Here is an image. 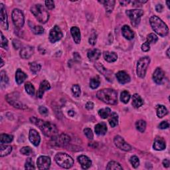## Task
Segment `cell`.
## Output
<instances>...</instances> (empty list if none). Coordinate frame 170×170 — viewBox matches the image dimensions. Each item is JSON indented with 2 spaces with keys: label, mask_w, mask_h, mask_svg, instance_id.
I'll list each match as a JSON object with an SVG mask.
<instances>
[{
  "label": "cell",
  "mask_w": 170,
  "mask_h": 170,
  "mask_svg": "<svg viewBox=\"0 0 170 170\" xmlns=\"http://www.w3.org/2000/svg\"><path fill=\"white\" fill-rule=\"evenodd\" d=\"M130 99V94L128 93V91L124 90L122 92L120 95V100L124 103V104H127L128 103V102Z\"/></svg>",
  "instance_id": "cell-42"
},
{
  "label": "cell",
  "mask_w": 170,
  "mask_h": 170,
  "mask_svg": "<svg viewBox=\"0 0 170 170\" xmlns=\"http://www.w3.org/2000/svg\"><path fill=\"white\" fill-rule=\"evenodd\" d=\"M34 53V48L31 46L23 47L20 51V56L22 59H27L33 55Z\"/></svg>",
  "instance_id": "cell-20"
},
{
  "label": "cell",
  "mask_w": 170,
  "mask_h": 170,
  "mask_svg": "<svg viewBox=\"0 0 170 170\" xmlns=\"http://www.w3.org/2000/svg\"><path fill=\"white\" fill-rule=\"evenodd\" d=\"M25 89L27 92V93L28 94H30L31 96H33L35 94V87L33 86V85L31 83V82H27L25 85Z\"/></svg>",
  "instance_id": "cell-41"
},
{
  "label": "cell",
  "mask_w": 170,
  "mask_h": 170,
  "mask_svg": "<svg viewBox=\"0 0 170 170\" xmlns=\"http://www.w3.org/2000/svg\"><path fill=\"white\" fill-rule=\"evenodd\" d=\"M30 121L31 123L37 126L46 136H54L58 133V129L55 124L35 117L31 118Z\"/></svg>",
  "instance_id": "cell-1"
},
{
  "label": "cell",
  "mask_w": 170,
  "mask_h": 170,
  "mask_svg": "<svg viewBox=\"0 0 170 170\" xmlns=\"http://www.w3.org/2000/svg\"><path fill=\"white\" fill-rule=\"evenodd\" d=\"M62 36L63 34L62 33L61 28L59 26L55 25L50 31L49 37H49V41L52 43H55V42L61 40Z\"/></svg>",
  "instance_id": "cell-10"
},
{
  "label": "cell",
  "mask_w": 170,
  "mask_h": 170,
  "mask_svg": "<svg viewBox=\"0 0 170 170\" xmlns=\"http://www.w3.org/2000/svg\"><path fill=\"white\" fill-rule=\"evenodd\" d=\"M108 122L112 128H114L115 126L118 125V115L116 113H110V116H108Z\"/></svg>",
  "instance_id": "cell-31"
},
{
  "label": "cell",
  "mask_w": 170,
  "mask_h": 170,
  "mask_svg": "<svg viewBox=\"0 0 170 170\" xmlns=\"http://www.w3.org/2000/svg\"><path fill=\"white\" fill-rule=\"evenodd\" d=\"M163 165L165 168H168L169 166V161L168 159H165L163 161Z\"/></svg>",
  "instance_id": "cell-59"
},
{
  "label": "cell",
  "mask_w": 170,
  "mask_h": 170,
  "mask_svg": "<svg viewBox=\"0 0 170 170\" xmlns=\"http://www.w3.org/2000/svg\"><path fill=\"white\" fill-rule=\"evenodd\" d=\"M166 142L162 138H156L154 141V143L153 145V148L155 150L157 151H162L166 148Z\"/></svg>",
  "instance_id": "cell-25"
},
{
  "label": "cell",
  "mask_w": 170,
  "mask_h": 170,
  "mask_svg": "<svg viewBox=\"0 0 170 170\" xmlns=\"http://www.w3.org/2000/svg\"><path fill=\"white\" fill-rule=\"evenodd\" d=\"M126 13L130 19L132 26L136 27L140 23L141 17L144 15V11L142 9H130L126 11Z\"/></svg>",
  "instance_id": "cell-6"
},
{
  "label": "cell",
  "mask_w": 170,
  "mask_h": 170,
  "mask_svg": "<svg viewBox=\"0 0 170 170\" xmlns=\"http://www.w3.org/2000/svg\"><path fill=\"white\" fill-rule=\"evenodd\" d=\"M29 139L30 142L35 145V146H38L40 143L41 137L40 135L37 132V131L31 129L30 131V135H29Z\"/></svg>",
  "instance_id": "cell-16"
},
{
  "label": "cell",
  "mask_w": 170,
  "mask_h": 170,
  "mask_svg": "<svg viewBox=\"0 0 170 170\" xmlns=\"http://www.w3.org/2000/svg\"><path fill=\"white\" fill-rule=\"evenodd\" d=\"M168 113V111L166 106L163 105H159L157 108V116L159 118H162L164 116L167 115Z\"/></svg>",
  "instance_id": "cell-35"
},
{
  "label": "cell",
  "mask_w": 170,
  "mask_h": 170,
  "mask_svg": "<svg viewBox=\"0 0 170 170\" xmlns=\"http://www.w3.org/2000/svg\"><path fill=\"white\" fill-rule=\"evenodd\" d=\"M163 9V7L162 4H158L156 6H155V10L158 12H162Z\"/></svg>",
  "instance_id": "cell-58"
},
{
  "label": "cell",
  "mask_w": 170,
  "mask_h": 170,
  "mask_svg": "<svg viewBox=\"0 0 170 170\" xmlns=\"http://www.w3.org/2000/svg\"><path fill=\"white\" fill-rule=\"evenodd\" d=\"M97 98L104 103L114 105L118 103V94L117 93L112 89H104L98 91Z\"/></svg>",
  "instance_id": "cell-2"
},
{
  "label": "cell",
  "mask_w": 170,
  "mask_h": 170,
  "mask_svg": "<svg viewBox=\"0 0 170 170\" xmlns=\"http://www.w3.org/2000/svg\"><path fill=\"white\" fill-rule=\"evenodd\" d=\"M27 75L21 69H17L16 73V81L18 85H21L27 79Z\"/></svg>",
  "instance_id": "cell-29"
},
{
  "label": "cell",
  "mask_w": 170,
  "mask_h": 170,
  "mask_svg": "<svg viewBox=\"0 0 170 170\" xmlns=\"http://www.w3.org/2000/svg\"><path fill=\"white\" fill-rule=\"evenodd\" d=\"M12 151V146L9 145H4L1 144L0 145V156L4 157L9 155Z\"/></svg>",
  "instance_id": "cell-28"
},
{
  "label": "cell",
  "mask_w": 170,
  "mask_h": 170,
  "mask_svg": "<svg viewBox=\"0 0 170 170\" xmlns=\"http://www.w3.org/2000/svg\"><path fill=\"white\" fill-rule=\"evenodd\" d=\"M164 77H165V72H163V71L161 69V68H157L153 74L154 81L156 84L160 85L162 84Z\"/></svg>",
  "instance_id": "cell-17"
},
{
  "label": "cell",
  "mask_w": 170,
  "mask_h": 170,
  "mask_svg": "<svg viewBox=\"0 0 170 170\" xmlns=\"http://www.w3.org/2000/svg\"><path fill=\"white\" fill-rule=\"evenodd\" d=\"M144 104V100L138 94H134L132 96V105L134 108H138Z\"/></svg>",
  "instance_id": "cell-30"
},
{
  "label": "cell",
  "mask_w": 170,
  "mask_h": 170,
  "mask_svg": "<svg viewBox=\"0 0 170 170\" xmlns=\"http://www.w3.org/2000/svg\"><path fill=\"white\" fill-rule=\"evenodd\" d=\"M136 128L139 132L143 133L145 130V128H146V122L144 120H140L136 123Z\"/></svg>",
  "instance_id": "cell-36"
},
{
  "label": "cell",
  "mask_w": 170,
  "mask_h": 170,
  "mask_svg": "<svg viewBox=\"0 0 170 170\" xmlns=\"http://www.w3.org/2000/svg\"><path fill=\"white\" fill-rule=\"evenodd\" d=\"M141 48H142V50L144 52H148L149 51L150 49V44L149 43H148L147 41H145L144 44H142V47H141Z\"/></svg>",
  "instance_id": "cell-53"
},
{
  "label": "cell",
  "mask_w": 170,
  "mask_h": 170,
  "mask_svg": "<svg viewBox=\"0 0 170 170\" xmlns=\"http://www.w3.org/2000/svg\"><path fill=\"white\" fill-rule=\"evenodd\" d=\"M169 48H168V49L167 50V52H166V54H167L168 58H169Z\"/></svg>",
  "instance_id": "cell-62"
},
{
  "label": "cell",
  "mask_w": 170,
  "mask_h": 170,
  "mask_svg": "<svg viewBox=\"0 0 170 170\" xmlns=\"http://www.w3.org/2000/svg\"><path fill=\"white\" fill-rule=\"evenodd\" d=\"M84 133L85 134V136H86V138H88L89 140H93L94 135L93 133V131H92L91 129L90 128H85L84 130Z\"/></svg>",
  "instance_id": "cell-49"
},
{
  "label": "cell",
  "mask_w": 170,
  "mask_h": 170,
  "mask_svg": "<svg viewBox=\"0 0 170 170\" xmlns=\"http://www.w3.org/2000/svg\"><path fill=\"white\" fill-rule=\"evenodd\" d=\"M130 163L134 168H137L140 166V160L136 155H133L130 158Z\"/></svg>",
  "instance_id": "cell-44"
},
{
  "label": "cell",
  "mask_w": 170,
  "mask_h": 170,
  "mask_svg": "<svg viewBox=\"0 0 170 170\" xmlns=\"http://www.w3.org/2000/svg\"><path fill=\"white\" fill-rule=\"evenodd\" d=\"M30 66L31 71L33 74H37V72L40 71L41 69V66L39 64V63H37L35 62L30 63Z\"/></svg>",
  "instance_id": "cell-40"
},
{
  "label": "cell",
  "mask_w": 170,
  "mask_h": 170,
  "mask_svg": "<svg viewBox=\"0 0 170 170\" xmlns=\"http://www.w3.org/2000/svg\"><path fill=\"white\" fill-rule=\"evenodd\" d=\"M158 40V36L154 33H150L147 36V42L149 44L151 43H155Z\"/></svg>",
  "instance_id": "cell-43"
},
{
  "label": "cell",
  "mask_w": 170,
  "mask_h": 170,
  "mask_svg": "<svg viewBox=\"0 0 170 170\" xmlns=\"http://www.w3.org/2000/svg\"><path fill=\"white\" fill-rule=\"evenodd\" d=\"M99 2L104 5L106 12L108 13H112V11H113L116 3L115 1H113V0H112V1H99Z\"/></svg>",
  "instance_id": "cell-32"
},
{
  "label": "cell",
  "mask_w": 170,
  "mask_h": 170,
  "mask_svg": "<svg viewBox=\"0 0 170 170\" xmlns=\"http://www.w3.org/2000/svg\"><path fill=\"white\" fill-rule=\"evenodd\" d=\"M169 124L168 122H166V121H163V122L160 123V124L159 125V128L160 129H162V130H164V129H167L169 128Z\"/></svg>",
  "instance_id": "cell-55"
},
{
  "label": "cell",
  "mask_w": 170,
  "mask_h": 170,
  "mask_svg": "<svg viewBox=\"0 0 170 170\" xmlns=\"http://www.w3.org/2000/svg\"><path fill=\"white\" fill-rule=\"evenodd\" d=\"M72 92L75 97H79L80 95V88L78 85H74L72 87Z\"/></svg>",
  "instance_id": "cell-46"
},
{
  "label": "cell",
  "mask_w": 170,
  "mask_h": 170,
  "mask_svg": "<svg viewBox=\"0 0 170 170\" xmlns=\"http://www.w3.org/2000/svg\"><path fill=\"white\" fill-rule=\"evenodd\" d=\"M106 169H114V170H118L123 169L122 167L120 166V164L118 162H114V161H111L110 162L107 166H106Z\"/></svg>",
  "instance_id": "cell-37"
},
{
  "label": "cell",
  "mask_w": 170,
  "mask_h": 170,
  "mask_svg": "<svg viewBox=\"0 0 170 170\" xmlns=\"http://www.w3.org/2000/svg\"><path fill=\"white\" fill-rule=\"evenodd\" d=\"M111 113V110L109 108H102L99 110V114L102 118L106 119L107 118L110 116Z\"/></svg>",
  "instance_id": "cell-39"
},
{
  "label": "cell",
  "mask_w": 170,
  "mask_h": 170,
  "mask_svg": "<svg viewBox=\"0 0 170 170\" xmlns=\"http://www.w3.org/2000/svg\"><path fill=\"white\" fill-rule=\"evenodd\" d=\"M53 140L55 145L61 146V145H65L69 144L71 138L68 135L62 134L60 136H54V137H53Z\"/></svg>",
  "instance_id": "cell-13"
},
{
  "label": "cell",
  "mask_w": 170,
  "mask_h": 170,
  "mask_svg": "<svg viewBox=\"0 0 170 170\" xmlns=\"http://www.w3.org/2000/svg\"><path fill=\"white\" fill-rule=\"evenodd\" d=\"M130 2V1H122V2H120V3L122 5V6H126V5L128 4Z\"/></svg>",
  "instance_id": "cell-60"
},
{
  "label": "cell",
  "mask_w": 170,
  "mask_h": 170,
  "mask_svg": "<svg viewBox=\"0 0 170 170\" xmlns=\"http://www.w3.org/2000/svg\"><path fill=\"white\" fill-rule=\"evenodd\" d=\"M100 80L99 77L97 76L93 78L90 81V87L92 89H96L100 86Z\"/></svg>",
  "instance_id": "cell-38"
},
{
  "label": "cell",
  "mask_w": 170,
  "mask_h": 170,
  "mask_svg": "<svg viewBox=\"0 0 170 170\" xmlns=\"http://www.w3.org/2000/svg\"><path fill=\"white\" fill-rule=\"evenodd\" d=\"M13 23L16 27L21 28L25 23V17L23 13L19 9H14L12 12Z\"/></svg>",
  "instance_id": "cell-8"
},
{
  "label": "cell",
  "mask_w": 170,
  "mask_h": 170,
  "mask_svg": "<svg viewBox=\"0 0 170 170\" xmlns=\"http://www.w3.org/2000/svg\"><path fill=\"white\" fill-rule=\"evenodd\" d=\"M68 114H69V115L70 116H72H72H73L75 114V113L73 110H70V111H69V113H68Z\"/></svg>",
  "instance_id": "cell-61"
},
{
  "label": "cell",
  "mask_w": 170,
  "mask_h": 170,
  "mask_svg": "<svg viewBox=\"0 0 170 170\" xmlns=\"http://www.w3.org/2000/svg\"><path fill=\"white\" fill-rule=\"evenodd\" d=\"M9 82V79L6 73V72L4 71H2L1 72V83H2V86H3V85H6Z\"/></svg>",
  "instance_id": "cell-47"
},
{
  "label": "cell",
  "mask_w": 170,
  "mask_h": 170,
  "mask_svg": "<svg viewBox=\"0 0 170 170\" xmlns=\"http://www.w3.org/2000/svg\"><path fill=\"white\" fill-rule=\"evenodd\" d=\"M39 113L43 115V116H47L48 113V109L45 107V106H39Z\"/></svg>",
  "instance_id": "cell-52"
},
{
  "label": "cell",
  "mask_w": 170,
  "mask_h": 170,
  "mask_svg": "<svg viewBox=\"0 0 170 170\" xmlns=\"http://www.w3.org/2000/svg\"><path fill=\"white\" fill-rule=\"evenodd\" d=\"M150 25L152 30L161 37H166L169 33V28L161 19L154 16L149 19Z\"/></svg>",
  "instance_id": "cell-3"
},
{
  "label": "cell",
  "mask_w": 170,
  "mask_h": 170,
  "mask_svg": "<svg viewBox=\"0 0 170 170\" xmlns=\"http://www.w3.org/2000/svg\"><path fill=\"white\" fill-rule=\"evenodd\" d=\"M6 100L9 104H10L15 108L19 109H26L27 108V106L25 104H23L21 102H19L16 97H13L12 94H7L6 96Z\"/></svg>",
  "instance_id": "cell-14"
},
{
  "label": "cell",
  "mask_w": 170,
  "mask_h": 170,
  "mask_svg": "<svg viewBox=\"0 0 170 170\" xmlns=\"http://www.w3.org/2000/svg\"><path fill=\"white\" fill-rule=\"evenodd\" d=\"M1 47L3 48H6V49H7L8 47V41L7 39L3 36L2 33H1Z\"/></svg>",
  "instance_id": "cell-50"
},
{
  "label": "cell",
  "mask_w": 170,
  "mask_h": 170,
  "mask_svg": "<svg viewBox=\"0 0 170 170\" xmlns=\"http://www.w3.org/2000/svg\"><path fill=\"white\" fill-rule=\"evenodd\" d=\"M31 11L37 20L41 23H47L49 19V13L41 4H35L31 7Z\"/></svg>",
  "instance_id": "cell-4"
},
{
  "label": "cell",
  "mask_w": 170,
  "mask_h": 170,
  "mask_svg": "<svg viewBox=\"0 0 170 170\" xmlns=\"http://www.w3.org/2000/svg\"><path fill=\"white\" fill-rule=\"evenodd\" d=\"M45 6L48 9H53L55 8V3L53 1H45Z\"/></svg>",
  "instance_id": "cell-54"
},
{
  "label": "cell",
  "mask_w": 170,
  "mask_h": 170,
  "mask_svg": "<svg viewBox=\"0 0 170 170\" xmlns=\"http://www.w3.org/2000/svg\"><path fill=\"white\" fill-rule=\"evenodd\" d=\"M101 55V52L99 49L97 48H94V49H92L88 52V56L89 59L92 61H95L98 60Z\"/></svg>",
  "instance_id": "cell-26"
},
{
  "label": "cell",
  "mask_w": 170,
  "mask_h": 170,
  "mask_svg": "<svg viewBox=\"0 0 170 170\" xmlns=\"http://www.w3.org/2000/svg\"><path fill=\"white\" fill-rule=\"evenodd\" d=\"M116 76L117 78V80L120 84L124 85L126 83H128L130 81V76L127 72H126L125 71H119L116 73Z\"/></svg>",
  "instance_id": "cell-18"
},
{
  "label": "cell",
  "mask_w": 170,
  "mask_h": 170,
  "mask_svg": "<svg viewBox=\"0 0 170 170\" xmlns=\"http://www.w3.org/2000/svg\"><path fill=\"white\" fill-rule=\"evenodd\" d=\"M0 24L2 28L4 30H7L9 25L7 21V16L6 8L3 3H0Z\"/></svg>",
  "instance_id": "cell-11"
},
{
  "label": "cell",
  "mask_w": 170,
  "mask_h": 170,
  "mask_svg": "<svg viewBox=\"0 0 170 170\" xmlns=\"http://www.w3.org/2000/svg\"><path fill=\"white\" fill-rule=\"evenodd\" d=\"M166 3H167V5H168V8H169V2H166Z\"/></svg>",
  "instance_id": "cell-63"
},
{
  "label": "cell",
  "mask_w": 170,
  "mask_h": 170,
  "mask_svg": "<svg viewBox=\"0 0 170 170\" xmlns=\"http://www.w3.org/2000/svg\"><path fill=\"white\" fill-rule=\"evenodd\" d=\"M97 39V35L96 33H93L89 38V43L91 45H94L96 43Z\"/></svg>",
  "instance_id": "cell-51"
},
{
  "label": "cell",
  "mask_w": 170,
  "mask_h": 170,
  "mask_svg": "<svg viewBox=\"0 0 170 170\" xmlns=\"http://www.w3.org/2000/svg\"><path fill=\"white\" fill-rule=\"evenodd\" d=\"M25 168L26 169H35V166H34L33 161L31 158H27L25 164Z\"/></svg>",
  "instance_id": "cell-45"
},
{
  "label": "cell",
  "mask_w": 170,
  "mask_h": 170,
  "mask_svg": "<svg viewBox=\"0 0 170 170\" xmlns=\"http://www.w3.org/2000/svg\"><path fill=\"white\" fill-rule=\"evenodd\" d=\"M51 89V85L47 80H45L41 82L39 89V90L37 92V96L39 99L43 98V96L45 92Z\"/></svg>",
  "instance_id": "cell-19"
},
{
  "label": "cell",
  "mask_w": 170,
  "mask_h": 170,
  "mask_svg": "<svg viewBox=\"0 0 170 170\" xmlns=\"http://www.w3.org/2000/svg\"><path fill=\"white\" fill-rule=\"evenodd\" d=\"M20 152L23 154V155H30L32 152H33V150L32 149L29 147V146H25V147H23L21 150H20Z\"/></svg>",
  "instance_id": "cell-48"
},
{
  "label": "cell",
  "mask_w": 170,
  "mask_h": 170,
  "mask_svg": "<svg viewBox=\"0 0 170 170\" xmlns=\"http://www.w3.org/2000/svg\"><path fill=\"white\" fill-rule=\"evenodd\" d=\"M114 142L116 147L123 150V151L129 152L132 149L131 145L128 144L127 142H126L124 138L120 136H116L114 138Z\"/></svg>",
  "instance_id": "cell-9"
},
{
  "label": "cell",
  "mask_w": 170,
  "mask_h": 170,
  "mask_svg": "<svg viewBox=\"0 0 170 170\" xmlns=\"http://www.w3.org/2000/svg\"><path fill=\"white\" fill-rule=\"evenodd\" d=\"M56 163L62 168L69 169L73 166L74 161L69 155L65 153H58L55 157Z\"/></svg>",
  "instance_id": "cell-5"
},
{
  "label": "cell",
  "mask_w": 170,
  "mask_h": 170,
  "mask_svg": "<svg viewBox=\"0 0 170 170\" xmlns=\"http://www.w3.org/2000/svg\"><path fill=\"white\" fill-rule=\"evenodd\" d=\"M51 158L48 156L42 155L37 159V165L39 169H48L51 166Z\"/></svg>",
  "instance_id": "cell-12"
},
{
  "label": "cell",
  "mask_w": 170,
  "mask_h": 170,
  "mask_svg": "<svg viewBox=\"0 0 170 170\" xmlns=\"http://www.w3.org/2000/svg\"><path fill=\"white\" fill-rule=\"evenodd\" d=\"M150 58L149 57H144L141 58L137 63V75L140 78L145 77L147 69L149 65Z\"/></svg>",
  "instance_id": "cell-7"
},
{
  "label": "cell",
  "mask_w": 170,
  "mask_h": 170,
  "mask_svg": "<svg viewBox=\"0 0 170 170\" xmlns=\"http://www.w3.org/2000/svg\"><path fill=\"white\" fill-rule=\"evenodd\" d=\"M146 2H147V1H133V2H130V3H132L133 6H141V5L146 3Z\"/></svg>",
  "instance_id": "cell-56"
},
{
  "label": "cell",
  "mask_w": 170,
  "mask_h": 170,
  "mask_svg": "<svg viewBox=\"0 0 170 170\" xmlns=\"http://www.w3.org/2000/svg\"><path fill=\"white\" fill-rule=\"evenodd\" d=\"M103 57L104 59L108 62H114L118 59V56L114 52L104 51L103 53Z\"/></svg>",
  "instance_id": "cell-27"
},
{
  "label": "cell",
  "mask_w": 170,
  "mask_h": 170,
  "mask_svg": "<svg viewBox=\"0 0 170 170\" xmlns=\"http://www.w3.org/2000/svg\"><path fill=\"white\" fill-rule=\"evenodd\" d=\"M95 67L101 74H103L106 78V79H108V81H113V75H112L113 74V72H111L108 71L107 69H106L103 65H101L99 62L96 63Z\"/></svg>",
  "instance_id": "cell-15"
},
{
  "label": "cell",
  "mask_w": 170,
  "mask_h": 170,
  "mask_svg": "<svg viewBox=\"0 0 170 170\" xmlns=\"http://www.w3.org/2000/svg\"><path fill=\"white\" fill-rule=\"evenodd\" d=\"M29 25H30L31 30L32 32L35 34V35H41V34H43L44 33V29H43V27L40 25H34L33 23H31L30 21L29 22Z\"/></svg>",
  "instance_id": "cell-33"
},
{
  "label": "cell",
  "mask_w": 170,
  "mask_h": 170,
  "mask_svg": "<svg viewBox=\"0 0 170 170\" xmlns=\"http://www.w3.org/2000/svg\"><path fill=\"white\" fill-rule=\"evenodd\" d=\"M78 162L80 163L82 168L84 169H89L92 165V161L86 155H80L78 157Z\"/></svg>",
  "instance_id": "cell-21"
},
{
  "label": "cell",
  "mask_w": 170,
  "mask_h": 170,
  "mask_svg": "<svg viewBox=\"0 0 170 170\" xmlns=\"http://www.w3.org/2000/svg\"><path fill=\"white\" fill-rule=\"evenodd\" d=\"M13 140V136L10 134H2L0 136V143L1 144H8L11 143Z\"/></svg>",
  "instance_id": "cell-34"
},
{
  "label": "cell",
  "mask_w": 170,
  "mask_h": 170,
  "mask_svg": "<svg viewBox=\"0 0 170 170\" xmlns=\"http://www.w3.org/2000/svg\"><path fill=\"white\" fill-rule=\"evenodd\" d=\"M107 126L104 122H101L95 126L94 131L97 135L99 136H104L107 132Z\"/></svg>",
  "instance_id": "cell-24"
},
{
  "label": "cell",
  "mask_w": 170,
  "mask_h": 170,
  "mask_svg": "<svg viewBox=\"0 0 170 170\" xmlns=\"http://www.w3.org/2000/svg\"><path fill=\"white\" fill-rule=\"evenodd\" d=\"M86 108L88 110H92L94 108V104L92 102H88L86 104Z\"/></svg>",
  "instance_id": "cell-57"
},
{
  "label": "cell",
  "mask_w": 170,
  "mask_h": 170,
  "mask_svg": "<svg viewBox=\"0 0 170 170\" xmlns=\"http://www.w3.org/2000/svg\"><path fill=\"white\" fill-rule=\"evenodd\" d=\"M122 33L124 37L128 40H132L134 37V33L128 25H124L122 28Z\"/></svg>",
  "instance_id": "cell-22"
},
{
  "label": "cell",
  "mask_w": 170,
  "mask_h": 170,
  "mask_svg": "<svg viewBox=\"0 0 170 170\" xmlns=\"http://www.w3.org/2000/svg\"><path fill=\"white\" fill-rule=\"evenodd\" d=\"M71 33L74 41L76 44H79L81 40V35L79 28L77 27H72L71 29Z\"/></svg>",
  "instance_id": "cell-23"
}]
</instances>
